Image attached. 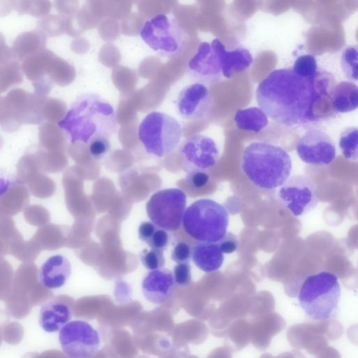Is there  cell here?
Returning a JSON list of instances; mask_svg holds the SVG:
<instances>
[{
	"instance_id": "obj_1",
	"label": "cell",
	"mask_w": 358,
	"mask_h": 358,
	"mask_svg": "<svg viewBox=\"0 0 358 358\" xmlns=\"http://www.w3.org/2000/svg\"><path fill=\"white\" fill-rule=\"evenodd\" d=\"M334 77L319 71L304 78L292 69L271 72L258 85L255 97L259 107L275 123L289 129L315 127L324 118L317 113L319 104L331 102Z\"/></svg>"
},
{
	"instance_id": "obj_2",
	"label": "cell",
	"mask_w": 358,
	"mask_h": 358,
	"mask_svg": "<svg viewBox=\"0 0 358 358\" xmlns=\"http://www.w3.org/2000/svg\"><path fill=\"white\" fill-rule=\"evenodd\" d=\"M58 126L72 143L78 142L88 145L97 140H108L117 128L113 107L95 94L79 97Z\"/></svg>"
},
{
	"instance_id": "obj_3",
	"label": "cell",
	"mask_w": 358,
	"mask_h": 358,
	"mask_svg": "<svg viewBox=\"0 0 358 358\" xmlns=\"http://www.w3.org/2000/svg\"><path fill=\"white\" fill-rule=\"evenodd\" d=\"M243 172L257 187L269 190L280 187L289 177L292 159L282 148L264 141H254L243 151Z\"/></svg>"
},
{
	"instance_id": "obj_4",
	"label": "cell",
	"mask_w": 358,
	"mask_h": 358,
	"mask_svg": "<svg viewBox=\"0 0 358 358\" xmlns=\"http://www.w3.org/2000/svg\"><path fill=\"white\" fill-rule=\"evenodd\" d=\"M341 298V285L336 274L320 271L308 275L301 285L298 301L306 315L313 320L334 317Z\"/></svg>"
},
{
	"instance_id": "obj_5",
	"label": "cell",
	"mask_w": 358,
	"mask_h": 358,
	"mask_svg": "<svg viewBox=\"0 0 358 358\" xmlns=\"http://www.w3.org/2000/svg\"><path fill=\"white\" fill-rule=\"evenodd\" d=\"M182 224L193 239L199 242L217 243L227 234L229 213L215 201L201 199L185 209Z\"/></svg>"
},
{
	"instance_id": "obj_6",
	"label": "cell",
	"mask_w": 358,
	"mask_h": 358,
	"mask_svg": "<svg viewBox=\"0 0 358 358\" xmlns=\"http://www.w3.org/2000/svg\"><path fill=\"white\" fill-rule=\"evenodd\" d=\"M182 136L180 122L162 112H152L141 121L138 129V138L146 152L157 157L171 153Z\"/></svg>"
},
{
	"instance_id": "obj_7",
	"label": "cell",
	"mask_w": 358,
	"mask_h": 358,
	"mask_svg": "<svg viewBox=\"0 0 358 358\" xmlns=\"http://www.w3.org/2000/svg\"><path fill=\"white\" fill-rule=\"evenodd\" d=\"M186 194L178 188L154 193L146 203L148 217L158 227L169 231L179 229L186 207Z\"/></svg>"
},
{
	"instance_id": "obj_8",
	"label": "cell",
	"mask_w": 358,
	"mask_h": 358,
	"mask_svg": "<svg viewBox=\"0 0 358 358\" xmlns=\"http://www.w3.org/2000/svg\"><path fill=\"white\" fill-rule=\"evenodd\" d=\"M140 36L151 49L165 55L176 54L184 43V34L179 24L164 14H158L147 20Z\"/></svg>"
},
{
	"instance_id": "obj_9",
	"label": "cell",
	"mask_w": 358,
	"mask_h": 358,
	"mask_svg": "<svg viewBox=\"0 0 358 358\" xmlns=\"http://www.w3.org/2000/svg\"><path fill=\"white\" fill-rule=\"evenodd\" d=\"M58 338L62 352L70 357H92L100 345L99 332L83 320L66 323L59 330Z\"/></svg>"
},
{
	"instance_id": "obj_10",
	"label": "cell",
	"mask_w": 358,
	"mask_h": 358,
	"mask_svg": "<svg viewBox=\"0 0 358 358\" xmlns=\"http://www.w3.org/2000/svg\"><path fill=\"white\" fill-rule=\"evenodd\" d=\"M278 199L280 204L295 216L311 211L318 203L316 186L308 176L294 175L280 187Z\"/></svg>"
},
{
	"instance_id": "obj_11",
	"label": "cell",
	"mask_w": 358,
	"mask_h": 358,
	"mask_svg": "<svg viewBox=\"0 0 358 358\" xmlns=\"http://www.w3.org/2000/svg\"><path fill=\"white\" fill-rule=\"evenodd\" d=\"M296 151L302 162L316 166L331 164L336 155L331 138L317 127L306 129L296 143Z\"/></svg>"
},
{
	"instance_id": "obj_12",
	"label": "cell",
	"mask_w": 358,
	"mask_h": 358,
	"mask_svg": "<svg viewBox=\"0 0 358 358\" xmlns=\"http://www.w3.org/2000/svg\"><path fill=\"white\" fill-rule=\"evenodd\" d=\"M213 106V99L207 87L195 83L184 87L176 99L179 115L187 120H198L206 117Z\"/></svg>"
},
{
	"instance_id": "obj_13",
	"label": "cell",
	"mask_w": 358,
	"mask_h": 358,
	"mask_svg": "<svg viewBox=\"0 0 358 358\" xmlns=\"http://www.w3.org/2000/svg\"><path fill=\"white\" fill-rule=\"evenodd\" d=\"M179 150L184 156L185 167L205 170L215 166L220 156L215 141L202 134H194L185 140Z\"/></svg>"
},
{
	"instance_id": "obj_14",
	"label": "cell",
	"mask_w": 358,
	"mask_h": 358,
	"mask_svg": "<svg viewBox=\"0 0 358 358\" xmlns=\"http://www.w3.org/2000/svg\"><path fill=\"white\" fill-rule=\"evenodd\" d=\"M188 68L199 79L210 83L222 76L217 55L211 43H201L196 54L188 62Z\"/></svg>"
},
{
	"instance_id": "obj_15",
	"label": "cell",
	"mask_w": 358,
	"mask_h": 358,
	"mask_svg": "<svg viewBox=\"0 0 358 358\" xmlns=\"http://www.w3.org/2000/svg\"><path fill=\"white\" fill-rule=\"evenodd\" d=\"M173 273L167 268L150 271L143 279L142 292L150 303L161 304L172 294L174 289Z\"/></svg>"
},
{
	"instance_id": "obj_16",
	"label": "cell",
	"mask_w": 358,
	"mask_h": 358,
	"mask_svg": "<svg viewBox=\"0 0 358 358\" xmlns=\"http://www.w3.org/2000/svg\"><path fill=\"white\" fill-rule=\"evenodd\" d=\"M210 43L217 55L222 75L226 78H231L235 74L243 72L253 62L252 55L245 48H237L228 50L218 38H215Z\"/></svg>"
},
{
	"instance_id": "obj_17",
	"label": "cell",
	"mask_w": 358,
	"mask_h": 358,
	"mask_svg": "<svg viewBox=\"0 0 358 358\" xmlns=\"http://www.w3.org/2000/svg\"><path fill=\"white\" fill-rule=\"evenodd\" d=\"M71 274V264L62 255L50 257L41 266L38 278L41 283L48 289H58L62 287Z\"/></svg>"
},
{
	"instance_id": "obj_18",
	"label": "cell",
	"mask_w": 358,
	"mask_h": 358,
	"mask_svg": "<svg viewBox=\"0 0 358 358\" xmlns=\"http://www.w3.org/2000/svg\"><path fill=\"white\" fill-rule=\"evenodd\" d=\"M72 317L71 308L59 300H50L41 308L38 324L41 329L48 333L59 331Z\"/></svg>"
},
{
	"instance_id": "obj_19",
	"label": "cell",
	"mask_w": 358,
	"mask_h": 358,
	"mask_svg": "<svg viewBox=\"0 0 358 358\" xmlns=\"http://www.w3.org/2000/svg\"><path fill=\"white\" fill-rule=\"evenodd\" d=\"M223 254L217 243L199 242L192 247V259L199 269L211 273L221 267Z\"/></svg>"
},
{
	"instance_id": "obj_20",
	"label": "cell",
	"mask_w": 358,
	"mask_h": 358,
	"mask_svg": "<svg viewBox=\"0 0 358 358\" xmlns=\"http://www.w3.org/2000/svg\"><path fill=\"white\" fill-rule=\"evenodd\" d=\"M332 108L337 113H349L358 108V86L350 81L335 85L331 95Z\"/></svg>"
},
{
	"instance_id": "obj_21",
	"label": "cell",
	"mask_w": 358,
	"mask_h": 358,
	"mask_svg": "<svg viewBox=\"0 0 358 358\" xmlns=\"http://www.w3.org/2000/svg\"><path fill=\"white\" fill-rule=\"evenodd\" d=\"M236 126L245 131L259 133L268 123V116L259 107H250L238 110L234 117Z\"/></svg>"
},
{
	"instance_id": "obj_22",
	"label": "cell",
	"mask_w": 358,
	"mask_h": 358,
	"mask_svg": "<svg viewBox=\"0 0 358 358\" xmlns=\"http://www.w3.org/2000/svg\"><path fill=\"white\" fill-rule=\"evenodd\" d=\"M338 144L345 159L358 160V127H350L340 135Z\"/></svg>"
},
{
	"instance_id": "obj_23",
	"label": "cell",
	"mask_w": 358,
	"mask_h": 358,
	"mask_svg": "<svg viewBox=\"0 0 358 358\" xmlns=\"http://www.w3.org/2000/svg\"><path fill=\"white\" fill-rule=\"evenodd\" d=\"M341 64L346 78L358 80V45H349L343 49Z\"/></svg>"
},
{
	"instance_id": "obj_24",
	"label": "cell",
	"mask_w": 358,
	"mask_h": 358,
	"mask_svg": "<svg viewBox=\"0 0 358 358\" xmlns=\"http://www.w3.org/2000/svg\"><path fill=\"white\" fill-rule=\"evenodd\" d=\"M292 69L299 76L312 78L319 71L316 58L310 54L302 55L295 60Z\"/></svg>"
},
{
	"instance_id": "obj_25",
	"label": "cell",
	"mask_w": 358,
	"mask_h": 358,
	"mask_svg": "<svg viewBox=\"0 0 358 358\" xmlns=\"http://www.w3.org/2000/svg\"><path fill=\"white\" fill-rule=\"evenodd\" d=\"M142 264L148 270H155L163 267L165 263L163 250L151 248L144 249L139 254Z\"/></svg>"
},
{
	"instance_id": "obj_26",
	"label": "cell",
	"mask_w": 358,
	"mask_h": 358,
	"mask_svg": "<svg viewBox=\"0 0 358 358\" xmlns=\"http://www.w3.org/2000/svg\"><path fill=\"white\" fill-rule=\"evenodd\" d=\"M187 172V180L194 188H201L205 186L210 179V175L207 170L186 167Z\"/></svg>"
},
{
	"instance_id": "obj_27",
	"label": "cell",
	"mask_w": 358,
	"mask_h": 358,
	"mask_svg": "<svg viewBox=\"0 0 358 358\" xmlns=\"http://www.w3.org/2000/svg\"><path fill=\"white\" fill-rule=\"evenodd\" d=\"M175 284L179 287L188 285L192 280L191 266L188 262L178 263L173 267Z\"/></svg>"
},
{
	"instance_id": "obj_28",
	"label": "cell",
	"mask_w": 358,
	"mask_h": 358,
	"mask_svg": "<svg viewBox=\"0 0 358 358\" xmlns=\"http://www.w3.org/2000/svg\"><path fill=\"white\" fill-rule=\"evenodd\" d=\"M192 247L185 241H179L174 245L171 259L177 263L189 262L192 258Z\"/></svg>"
},
{
	"instance_id": "obj_29",
	"label": "cell",
	"mask_w": 358,
	"mask_h": 358,
	"mask_svg": "<svg viewBox=\"0 0 358 358\" xmlns=\"http://www.w3.org/2000/svg\"><path fill=\"white\" fill-rule=\"evenodd\" d=\"M169 231L158 227L156 229L150 241L148 242L151 248L164 250L167 248L170 241Z\"/></svg>"
},
{
	"instance_id": "obj_30",
	"label": "cell",
	"mask_w": 358,
	"mask_h": 358,
	"mask_svg": "<svg viewBox=\"0 0 358 358\" xmlns=\"http://www.w3.org/2000/svg\"><path fill=\"white\" fill-rule=\"evenodd\" d=\"M217 243L221 251L225 254L234 252L236 250L238 245L237 238L231 234H227Z\"/></svg>"
},
{
	"instance_id": "obj_31",
	"label": "cell",
	"mask_w": 358,
	"mask_h": 358,
	"mask_svg": "<svg viewBox=\"0 0 358 358\" xmlns=\"http://www.w3.org/2000/svg\"><path fill=\"white\" fill-rule=\"evenodd\" d=\"M88 146L91 155L95 158H100L108 151L110 142L107 139H100L92 142Z\"/></svg>"
},
{
	"instance_id": "obj_32",
	"label": "cell",
	"mask_w": 358,
	"mask_h": 358,
	"mask_svg": "<svg viewBox=\"0 0 358 358\" xmlns=\"http://www.w3.org/2000/svg\"><path fill=\"white\" fill-rule=\"evenodd\" d=\"M157 226L152 221L142 222L138 228V235L140 240L148 243Z\"/></svg>"
}]
</instances>
